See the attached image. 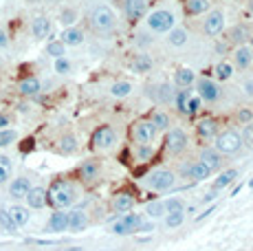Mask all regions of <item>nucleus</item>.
Returning a JSON list of instances; mask_svg holds the SVG:
<instances>
[{
	"label": "nucleus",
	"mask_w": 253,
	"mask_h": 251,
	"mask_svg": "<svg viewBox=\"0 0 253 251\" xmlns=\"http://www.w3.org/2000/svg\"><path fill=\"white\" fill-rule=\"evenodd\" d=\"M225 25H227L225 11H222V9H211L205 16V20H203V33L213 38V36H218V33H222Z\"/></svg>",
	"instance_id": "9d476101"
},
{
	"label": "nucleus",
	"mask_w": 253,
	"mask_h": 251,
	"mask_svg": "<svg viewBox=\"0 0 253 251\" xmlns=\"http://www.w3.org/2000/svg\"><path fill=\"white\" fill-rule=\"evenodd\" d=\"M194 86H196V95H198V99L205 101V104H213V101L220 99V86H218L213 80L201 77V80L194 82Z\"/></svg>",
	"instance_id": "1a4fd4ad"
},
{
	"label": "nucleus",
	"mask_w": 253,
	"mask_h": 251,
	"mask_svg": "<svg viewBox=\"0 0 253 251\" xmlns=\"http://www.w3.org/2000/svg\"><path fill=\"white\" fill-rule=\"evenodd\" d=\"M24 2H29V4H40L42 0H24Z\"/></svg>",
	"instance_id": "e2e57ef3"
},
{
	"label": "nucleus",
	"mask_w": 253,
	"mask_h": 251,
	"mask_svg": "<svg viewBox=\"0 0 253 251\" xmlns=\"http://www.w3.org/2000/svg\"><path fill=\"white\" fill-rule=\"evenodd\" d=\"M242 90H245L247 97H251V99H253V80H247L245 84H242Z\"/></svg>",
	"instance_id": "5fc2aeb1"
},
{
	"label": "nucleus",
	"mask_w": 253,
	"mask_h": 251,
	"mask_svg": "<svg viewBox=\"0 0 253 251\" xmlns=\"http://www.w3.org/2000/svg\"><path fill=\"white\" fill-rule=\"evenodd\" d=\"M145 27L150 33H168L176 27V16L168 9H157L145 16Z\"/></svg>",
	"instance_id": "7ed1b4c3"
},
{
	"label": "nucleus",
	"mask_w": 253,
	"mask_h": 251,
	"mask_svg": "<svg viewBox=\"0 0 253 251\" xmlns=\"http://www.w3.org/2000/svg\"><path fill=\"white\" fill-rule=\"evenodd\" d=\"M137 231H154V225L152 223H143V220H141V225H139Z\"/></svg>",
	"instance_id": "13d9d810"
},
{
	"label": "nucleus",
	"mask_w": 253,
	"mask_h": 251,
	"mask_svg": "<svg viewBox=\"0 0 253 251\" xmlns=\"http://www.w3.org/2000/svg\"><path fill=\"white\" fill-rule=\"evenodd\" d=\"M213 174L211 167H207L203 161H194L189 166H183V176L185 178H192V181H205Z\"/></svg>",
	"instance_id": "ddd939ff"
},
{
	"label": "nucleus",
	"mask_w": 253,
	"mask_h": 251,
	"mask_svg": "<svg viewBox=\"0 0 253 251\" xmlns=\"http://www.w3.org/2000/svg\"><path fill=\"white\" fill-rule=\"evenodd\" d=\"M247 9H249V13L253 16V0H249V2H247Z\"/></svg>",
	"instance_id": "680f3d73"
},
{
	"label": "nucleus",
	"mask_w": 253,
	"mask_h": 251,
	"mask_svg": "<svg viewBox=\"0 0 253 251\" xmlns=\"http://www.w3.org/2000/svg\"><path fill=\"white\" fill-rule=\"evenodd\" d=\"M134 90V86L130 84V82H115L113 86H110V95L117 99H126L130 97V93Z\"/></svg>",
	"instance_id": "473e14b6"
},
{
	"label": "nucleus",
	"mask_w": 253,
	"mask_h": 251,
	"mask_svg": "<svg viewBox=\"0 0 253 251\" xmlns=\"http://www.w3.org/2000/svg\"><path fill=\"white\" fill-rule=\"evenodd\" d=\"M148 4L150 0H124V16L130 25L143 20L148 16Z\"/></svg>",
	"instance_id": "f8f14e48"
},
{
	"label": "nucleus",
	"mask_w": 253,
	"mask_h": 251,
	"mask_svg": "<svg viewBox=\"0 0 253 251\" xmlns=\"http://www.w3.org/2000/svg\"><path fill=\"white\" fill-rule=\"evenodd\" d=\"M137 46H150L154 42V38L150 36V33H137Z\"/></svg>",
	"instance_id": "09e8293b"
},
{
	"label": "nucleus",
	"mask_w": 253,
	"mask_h": 251,
	"mask_svg": "<svg viewBox=\"0 0 253 251\" xmlns=\"http://www.w3.org/2000/svg\"><path fill=\"white\" fill-rule=\"evenodd\" d=\"M189 40V33L187 29L183 27H174L172 31H168V44L169 46H185Z\"/></svg>",
	"instance_id": "c85d7f7f"
},
{
	"label": "nucleus",
	"mask_w": 253,
	"mask_h": 251,
	"mask_svg": "<svg viewBox=\"0 0 253 251\" xmlns=\"http://www.w3.org/2000/svg\"><path fill=\"white\" fill-rule=\"evenodd\" d=\"M24 201H27L29 209H42V207L48 203L46 190H42V187H31V190L27 192V196H24Z\"/></svg>",
	"instance_id": "6ab92c4d"
},
{
	"label": "nucleus",
	"mask_w": 253,
	"mask_h": 251,
	"mask_svg": "<svg viewBox=\"0 0 253 251\" xmlns=\"http://www.w3.org/2000/svg\"><path fill=\"white\" fill-rule=\"evenodd\" d=\"M88 20H90V27L95 33H108V31H113L117 25V16L108 4H97L90 11Z\"/></svg>",
	"instance_id": "f03ea898"
},
{
	"label": "nucleus",
	"mask_w": 253,
	"mask_h": 251,
	"mask_svg": "<svg viewBox=\"0 0 253 251\" xmlns=\"http://www.w3.org/2000/svg\"><path fill=\"white\" fill-rule=\"evenodd\" d=\"M60 152H62V154H73V152H77V139L73 137V134H64V137L60 139Z\"/></svg>",
	"instance_id": "ea45409f"
},
{
	"label": "nucleus",
	"mask_w": 253,
	"mask_h": 251,
	"mask_svg": "<svg viewBox=\"0 0 253 251\" xmlns=\"http://www.w3.org/2000/svg\"><path fill=\"white\" fill-rule=\"evenodd\" d=\"M115 143H117V132H115L113 126H108V124L99 126V128L92 132V137H90V148L92 150H110Z\"/></svg>",
	"instance_id": "423d86ee"
},
{
	"label": "nucleus",
	"mask_w": 253,
	"mask_h": 251,
	"mask_svg": "<svg viewBox=\"0 0 253 251\" xmlns=\"http://www.w3.org/2000/svg\"><path fill=\"white\" fill-rule=\"evenodd\" d=\"M201 104H203V101L198 99V95H192V99H189V117H192V115H196L198 110H201Z\"/></svg>",
	"instance_id": "8fccbe9b"
},
{
	"label": "nucleus",
	"mask_w": 253,
	"mask_h": 251,
	"mask_svg": "<svg viewBox=\"0 0 253 251\" xmlns=\"http://www.w3.org/2000/svg\"><path fill=\"white\" fill-rule=\"evenodd\" d=\"M0 229H4L7 234H16L18 231L16 223L11 220V216H9V211L4 209V207H0Z\"/></svg>",
	"instance_id": "4c0bfd02"
},
{
	"label": "nucleus",
	"mask_w": 253,
	"mask_h": 251,
	"mask_svg": "<svg viewBox=\"0 0 253 251\" xmlns=\"http://www.w3.org/2000/svg\"><path fill=\"white\" fill-rule=\"evenodd\" d=\"M196 132L201 139H213L218 132H220V126L213 117H203L201 122L196 124Z\"/></svg>",
	"instance_id": "f3484780"
},
{
	"label": "nucleus",
	"mask_w": 253,
	"mask_h": 251,
	"mask_svg": "<svg viewBox=\"0 0 253 251\" xmlns=\"http://www.w3.org/2000/svg\"><path fill=\"white\" fill-rule=\"evenodd\" d=\"M7 46H9V36H7V31L0 27V49H7Z\"/></svg>",
	"instance_id": "6e6d98bb"
},
{
	"label": "nucleus",
	"mask_w": 253,
	"mask_h": 251,
	"mask_svg": "<svg viewBox=\"0 0 253 251\" xmlns=\"http://www.w3.org/2000/svg\"><path fill=\"white\" fill-rule=\"evenodd\" d=\"M29 190H31V181H29L27 176H18V178H13L11 185H9V196H11V199H24Z\"/></svg>",
	"instance_id": "a878e982"
},
{
	"label": "nucleus",
	"mask_w": 253,
	"mask_h": 251,
	"mask_svg": "<svg viewBox=\"0 0 253 251\" xmlns=\"http://www.w3.org/2000/svg\"><path fill=\"white\" fill-rule=\"evenodd\" d=\"M209 9V0H185V13L187 16H201Z\"/></svg>",
	"instance_id": "2f4dec72"
},
{
	"label": "nucleus",
	"mask_w": 253,
	"mask_h": 251,
	"mask_svg": "<svg viewBox=\"0 0 253 251\" xmlns=\"http://www.w3.org/2000/svg\"><path fill=\"white\" fill-rule=\"evenodd\" d=\"M134 207V196L130 192H119L113 199V209L117 214H126V211H132Z\"/></svg>",
	"instance_id": "5701e85b"
},
{
	"label": "nucleus",
	"mask_w": 253,
	"mask_h": 251,
	"mask_svg": "<svg viewBox=\"0 0 253 251\" xmlns=\"http://www.w3.org/2000/svg\"><path fill=\"white\" fill-rule=\"evenodd\" d=\"M60 22H62V27H75V22H77V11L75 9H71V7H64L60 11Z\"/></svg>",
	"instance_id": "79ce46f5"
},
{
	"label": "nucleus",
	"mask_w": 253,
	"mask_h": 251,
	"mask_svg": "<svg viewBox=\"0 0 253 251\" xmlns=\"http://www.w3.org/2000/svg\"><path fill=\"white\" fill-rule=\"evenodd\" d=\"M46 229L51 231V234H62V231H69V211L55 209L51 214V218H48Z\"/></svg>",
	"instance_id": "2eb2a0df"
},
{
	"label": "nucleus",
	"mask_w": 253,
	"mask_h": 251,
	"mask_svg": "<svg viewBox=\"0 0 253 251\" xmlns=\"http://www.w3.org/2000/svg\"><path fill=\"white\" fill-rule=\"evenodd\" d=\"M150 122L154 124V128H157L159 132H163V130L168 132V130H169V124H172V122H169V115L163 113V110H154L152 117H150Z\"/></svg>",
	"instance_id": "72a5a7b5"
},
{
	"label": "nucleus",
	"mask_w": 253,
	"mask_h": 251,
	"mask_svg": "<svg viewBox=\"0 0 253 251\" xmlns=\"http://www.w3.org/2000/svg\"><path fill=\"white\" fill-rule=\"evenodd\" d=\"M198 161H203L207 167H211L213 172L220 170L222 167V154L216 150V148H203L201 150V159Z\"/></svg>",
	"instance_id": "4be33fe9"
},
{
	"label": "nucleus",
	"mask_w": 253,
	"mask_h": 251,
	"mask_svg": "<svg viewBox=\"0 0 253 251\" xmlns=\"http://www.w3.org/2000/svg\"><path fill=\"white\" fill-rule=\"evenodd\" d=\"M7 211L11 216V220L16 223V227H24L29 223V218H31L29 207H22V205H11V207H7Z\"/></svg>",
	"instance_id": "cd10ccee"
},
{
	"label": "nucleus",
	"mask_w": 253,
	"mask_h": 251,
	"mask_svg": "<svg viewBox=\"0 0 253 251\" xmlns=\"http://www.w3.org/2000/svg\"><path fill=\"white\" fill-rule=\"evenodd\" d=\"M163 205H165V214H178V211H185V203L181 199H168V201H163Z\"/></svg>",
	"instance_id": "c03bdc74"
},
{
	"label": "nucleus",
	"mask_w": 253,
	"mask_h": 251,
	"mask_svg": "<svg viewBox=\"0 0 253 251\" xmlns=\"http://www.w3.org/2000/svg\"><path fill=\"white\" fill-rule=\"evenodd\" d=\"M152 66H154V62H152V57H150V55H137V57H134V62H132V71H134V73H148Z\"/></svg>",
	"instance_id": "c9c22d12"
},
{
	"label": "nucleus",
	"mask_w": 253,
	"mask_h": 251,
	"mask_svg": "<svg viewBox=\"0 0 253 251\" xmlns=\"http://www.w3.org/2000/svg\"><path fill=\"white\" fill-rule=\"evenodd\" d=\"M150 95H154V99H157L159 104H174V99H176V90L169 84L154 86V88H150Z\"/></svg>",
	"instance_id": "aec40b11"
},
{
	"label": "nucleus",
	"mask_w": 253,
	"mask_h": 251,
	"mask_svg": "<svg viewBox=\"0 0 253 251\" xmlns=\"http://www.w3.org/2000/svg\"><path fill=\"white\" fill-rule=\"evenodd\" d=\"M53 69H55L57 75H69V73H71V62L66 60V57H57V60H55V66H53Z\"/></svg>",
	"instance_id": "49530a36"
},
{
	"label": "nucleus",
	"mask_w": 253,
	"mask_h": 251,
	"mask_svg": "<svg viewBox=\"0 0 253 251\" xmlns=\"http://www.w3.org/2000/svg\"><path fill=\"white\" fill-rule=\"evenodd\" d=\"M159 130L154 128V124L150 122V119H141L132 126V141L137 143V146H148V143H152L154 139H157Z\"/></svg>",
	"instance_id": "0eeeda50"
},
{
	"label": "nucleus",
	"mask_w": 253,
	"mask_h": 251,
	"mask_svg": "<svg viewBox=\"0 0 253 251\" xmlns=\"http://www.w3.org/2000/svg\"><path fill=\"white\" fill-rule=\"evenodd\" d=\"M46 55H51L53 60H57V57H64L66 55V46L62 44L60 40H51L46 44Z\"/></svg>",
	"instance_id": "a19ab883"
},
{
	"label": "nucleus",
	"mask_w": 253,
	"mask_h": 251,
	"mask_svg": "<svg viewBox=\"0 0 253 251\" xmlns=\"http://www.w3.org/2000/svg\"><path fill=\"white\" fill-rule=\"evenodd\" d=\"M145 183H148V187L154 192H168L176 185V174H174L172 170L161 167V170H154L152 174L145 178Z\"/></svg>",
	"instance_id": "39448f33"
},
{
	"label": "nucleus",
	"mask_w": 253,
	"mask_h": 251,
	"mask_svg": "<svg viewBox=\"0 0 253 251\" xmlns=\"http://www.w3.org/2000/svg\"><path fill=\"white\" fill-rule=\"evenodd\" d=\"M185 223V211H178V214H165V225L169 227V229H176V227H181Z\"/></svg>",
	"instance_id": "a18cd8bd"
},
{
	"label": "nucleus",
	"mask_w": 253,
	"mask_h": 251,
	"mask_svg": "<svg viewBox=\"0 0 253 251\" xmlns=\"http://www.w3.org/2000/svg\"><path fill=\"white\" fill-rule=\"evenodd\" d=\"M145 214H148L150 218H161V216H165L163 201H150L148 205H145Z\"/></svg>",
	"instance_id": "58836bf2"
},
{
	"label": "nucleus",
	"mask_w": 253,
	"mask_h": 251,
	"mask_svg": "<svg viewBox=\"0 0 253 251\" xmlns=\"http://www.w3.org/2000/svg\"><path fill=\"white\" fill-rule=\"evenodd\" d=\"M236 178H238V170H233V167L231 170H225L220 176H218V181L213 183V190H225V187H229Z\"/></svg>",
	"instance_id": "f704fd0d"
},
{
	"label": "nucleus",
	"mask_w": 253,
	"mask_h": 251,
	"mask_svg": "<svg viewBox=\"0 0 253 251\" xmlns=\"http://www.w3.org/2000/svg\"><path fill=\"white\" fill-rule=\"evenodd\" d=\"M247 134H249V143H251V148H253V126H251V128H247Z\"/></svg>",
	"instance_id": "052dcab7"
},
{
	"label": "nucleus",
	"mask_w": 253,
	"mask_h": 251,
	"mask_svg": "<svg viewBox=\"0 0 253 251\" xmlns=\"http://www.w3.org/2000/svg\"><path fill=\"white\" fill-rule=\"evenodd\" d=\"M196 80H198L196 73H194V69H189V66H181V69H176V73H174V84H176L178 88H189V86H194Z\"/></svg>",
	"instance_id": "b1692460"
},
{
	"label": "nucleus",
	"mask_w": 253,
	"mask_h": 251,
	"mask_svg": "<svg viewBox=\"0 0 253 251\" xmlns=\"http://www.w3.org/2000/svg\"><path fill=\"white\" fill-rule=\"evenodd\" d=\"M88 214L82 209H75V211H69V231L73 234H80V231H84L86 227H88Z\"/></svg>",
	"instance_id": "412c9836"
},
{
	"label": "nucleus",
	"mask_w": 253,
	"mask_h": 251,
	"mask_svg": "<svg viewBox=\"0 0 253 251\" xmlns=\"http://www.w3.org/2000/svg\"><path fill=\"white\" fill-rule=\"evenodd\" d=\"M9 176H11V167L0 166V185H4V183L9 181Z\"/></svg>",
	"instance_id": "603ef678"
},
{
	"label": "nucleus",
	"mask_w": 253,
	"mask_h": 251,
	"mask_svg": "<svg viewBox=\"0 0 253 251\" xmlns=\"http://www.w3.org/2000/svg\"><path fill=\"white\" fill-rule=\"evenodd\" d=\"M213 141H216V150L225 157V154H236L238 150L242 148V134L236 132V130H222V132H218L216 137H213Z\"/></svg>",
	"instance_id": "20e7f679"
},
{
	"label": "nucleus",
	"mask_w": 253,
	"mask_h": 251,
	"mask_svg": "<svg viewBox=\"0 0 253 251\" xmlns=\"http://www.w3.org/2000/svg\"><path fill=\"white\" fill-rule=\"evenodd\" d=\"M9 124H11V119H9V115L0 113V130H4V128H7Z\"/></svg>",
	"instance_id": "4d7b16f0"
},
{
	"label": "nucleus",
	"mask_w": 253,
	"mask_h": 251,
	"mask_svg": "<svg viewBox=\"0 0 253 251\" xmlns=\"http://www.w3.org/2000/svg\"><path fill=\"white\" fill-rule=\"evenodd\" d=\"M77 174H80V178H82V181H86V183L97 181V178H99V174H101V163L95 161V159L82 161V166L77 167Z\"/></svg>",
	"instance_id": "4468645a"
},
{
	"label": "nucleus",
	"mask_w": 253,
	"mask_h": 251,
	"mask_svg": "<svg viewBox=\"0 0 253 251\" xmlns=\"http://www.w3.org/2000/svg\"><path fill=\"white\" fill-rule=\"evenodd\" d=\"M251 57H253V49H251Z\"/></svg>",
	"instance_id": "69168bd1"
},
{
	"label": "nucleus",
	"mask_w": 253,
	"mask_h": 251,
	"mask_svg": "<svg viewBox=\"0 0 253 251\" xmlns=\"http://www.w3.org/2000/svg\"><path fill=\"white\" fill-rule=\"evenodd\" d=\"M247 42H249V44L253 46V33H251V36H249V40H247Z\"/></svg>",
	"instance_id": "0e129e2a"
},
{
	"label": "nucleus",
	"mask_w": 253,
	"mask_h": 251,
	"mask_svg": "<svg viewBox=\"0 0 253 251\" xmlns=\"http://www.w3.org/2000/svg\"><path fill=\"white\" fill-rule=\"evenodd\" d=\"M51 20H48L46 16H36L31 20V36L36 38V40H44V38L51 36Z\"/></svg>",
	"instance_id": "dca6fc26"
},
{
	"label": "nucleus",
	"mask_w": 253,
	"mask_h": 251,
	"mask_svg": "<svg viewBox=\"0 0 253 251\" xmlns=\"http://www.w3.org/2000/svg\"><path fill=\"white\" fill-rule=\"evenodd\" d=\"M187 143H189L187 132L181 128H169L168 134H165V150L169 154H181L187 148Z\"/></svg>",
	"instance_id": "9b49d317"
},
{
	"label": "nucleus",
	"mask_w": 253,
	"mask_h": 251,
	"mask_svg": "<svg viewBox=\"0 0 253 251\" xmlns=\"http://www.w3.org/2000/svg\"><path fill=\"white\" fill-rule=\"evenodd\" d=\"M18 90H20V95H24V97H33V95H38L42 90V84L38 77H24L20 84H18Z\"/></svg>",
	"instance_id": "bb28decb"
},
{
	"label": "nucleus",
	"mask_w": 253,
	"mask_h": 251,
	"mask_svg": "<svg viewBox=\"0 0 253 251\" xmlns=\"http://www.w3.org/2000/svg\"><path fill=\"white\" fill-rule=\"evenodd\" d=\"M249 36H251L249 27H247V25H236V27H231L229 38H227V40H229L231 44H238V46H240L242 42L249 40Z\"/></svg>",
	"instance_id": "c756f323"
},
{
	"label": "nucleus",
	"mask_w": 253,
	"mask_h": 251,
	"mask_svg": "<svg viewBox=\"0 0 253 251\" xmlns=\"http://www.w3.org/2000/svg\"><path fill=\"white\" fill-rule=\"evenodd\" d=\"M213 209H216V207H213V205H211V207H207V209H205V211H203V214H201V216H196V220H203V218H207V216H209V214H213Z\"/></svg>",
	"instance_id": "bf43d9fd"
},
{
	"label": "nucleus",
	"mask_w": 253,
	"mask_h": 251,
	"mask_svg": "<svg viewBox=\"0 0 253 251\" xmlns=\"http://www.w3.org/2000/svg\"><path fill=\"white\" fill-rule=\"evenodd\" d=\"M18 139V132L13 128H4V130H0V150L2 148H9L13 141Z\"/></svg>",
	"instance_id": "37998d69"
},
{
	"label": "nucleus",
	"mask_w": 253,
	"mask_h": 251,
	"mask_svg": "<svg viewBox=\"0 0 253 251\" xmlns=\"http://www.w3.org/2000/svg\"><path fill=\"white\" fill-rule=\"evenodd\" d=\"M238 119H240V124H249V122H253V113L247 108H242L240 113H238Z\"/></svg>",
	"instance_id": "3c124183"
},
{
	"label": "nucleus",
	"mask_w": 253,
	"mask_h": 251,
	"mask_svg": "<svg viewBox=\"0 0 253 251\" xmlns=\"http://www.w3.org/2000/svg\"><path fill=\"white\" fill-rule=\"evenodd\" d=\"M213 73H216V80H220V82L231 80L233 77V64H229V62H220V64H216Z\"/></svg>",
	"instance_id": "e433bc0d"
},
{
	"label": "nucleus",
	"mask_w": 253,
	"mask_h": 251,
	"mask_svg": "<svg viewBox=\"0 0 253 251\" xmlns=\"http://www.w3.org/2000/svg\"><path fill=\"white\" fill-rule=\"evenodd\" d=\"M46 199L55 209H66V207H71L77 199L75 185H73L71 181H66V178H57V181H53L51 187H48Z\"/></svg>",
	"instance_id": "f257e3e1"
},
{
	"label": "nucleus",
	"mask_w": 253,
	"mask_h": 251,
	"mask_svg": "<svg viewBox=\"0 0 253 251\" xmlns=\"http://www.w3.org/2000/svg\"><path fill=\"white\" fill-rule=\"evenodd\" d=\"M152 154H154L152 143H148V146H137V157H139V161H148V159H152Z\"/></svg>",
	"instance_id": "de8ad7c7"
},
{
	"label": "nucleus",
	"mask_w": 253,
	"mask_h": 251,
	"mask_svg": "<svg viewBox=\"0 0 253 251\" xmlns=\"http://www.w3.org/2000/svg\"><path fill=\"white\" fill-rule=\"evenodd\" d=\"M251 62H253V57H251V49H249L247 44H240V46H236V49H233V64H236L240 71L249 69Z\"/></svg>",
	"instance_id": "393cba45"
},
{
	"label": "nucleus",
	"mask_w": 253,
	"mask_h": 251,
	"mask_svg": "<svg viewBox=\"0 0 253 251\" xmlns=\"http://www.w3.org/2000/svg\"><path fill=\"white\" fill-rule=\"evenodd\" d=\"M141 214H130V211H126L121 218H117L113 227H110V231L117 236H128V234H137L139 225H141Z\"/></svg>",
	"instance_id": "6e6552de"
},
{
	"label": "nucleus",
	"mask_w": 253,
	"mask_h": 251,
	"mask_svg": "<svg viewBox=\"0 0 253 251\" xmlns=\"http://www.w3.org/2000/svg\"><path fill=\"white\" fill-rule=\"evenodd\" d=\"M218 194H220V190H211V192H207L205 196H203V203H213L218 199Z\"/></svg>",
	"instance_id": "864d4df0"
},
{
	"label": "nucleus",
	"mask_w": 253,
	"mask_h": 251,
	"mask_svg": "<svg viewBox=\"0 0 253 251\" xmlns=\"http://www.w3.org/2000/svg\"><path fill=\"white\" fill-rule=\"evenodd\" d=\"M84 40H86L84 31L80 27H66L60 36V42L64 46H80V44H84Z\"/></svg>",
	"instance_id": "a211bd4d"
},
{
	"label": "nucleus",
	"mask_w": 253,
	"mask_h": 251,
	"mask_svg": "<svg viewBox=\"0 0 253 251\" xmlns=\"http://www.w3.org/2000/svg\"><path fill=\"white\" fill-rule=\"evenodd\" d=\"M192 90L189 88H183V90H178L176 93V99H174V104H176V108H178V113L185 115V117H189V99H192Z\"/></svg>",
	"instance_id": "7c9ffc66"
}]
</instances>
